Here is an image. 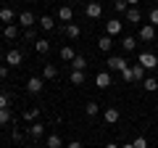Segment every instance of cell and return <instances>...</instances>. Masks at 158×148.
<instances>
[{
	"instance_id": "obj_1",
	"label": "cell",
	"mask_w": 158,
	"mask_h": 148,
	"mask_svg": "<svg viewBox=\"0 0 158 148\" xmlns=\"http://www.w3.org/2000/svg\"><path fill=\"white\" fill-rule=\"evenodd\" d=\"M121 29H124V21H121V19H111V21H106V34H108V37L121 34Z\"/></svg>"
},
{
	"instance_id": "obj_2",
	"label": "cell",
	"mask_w": 158,
	"mask_h": 148,
	"mask_svg": "<svg viewBox=\"0 0 158 148\" xmlns=\"http://www.w3.org/2000/svg\"><path fill=\"white\" fill-rule=\"evenodd\" d=\"M137 63H140L142 69H156L158 66V56L156 53H140V61Z\"/></svg>"
},
{
	"instance_id": "obj_3",
	"label": "cell",
	"mask_w": 158,
	"mask_h": 148,
	"mask_svg": "<svg viewBox=\"0 0 158 148\" xmlns=\"http://www.w3.org/2000/svg\"><path fill=\"white\" fill-rule=\"evenodd\" d=\"M42 87H45V80H42V77H29V80H27V90L34 93V95L42 93Z\"/></svg>"
},
{
	"instance_id": "obj_4",
	"label": "cell",
	"mask_w": 158,
	"mask_h": 148,
	"mask_svg": "<svg viewBox=\"0 0 158 148\" xmlns=\"http://www.w3.org/2000/svg\"><path fill=\"white\" fill-rule=\"evenodd\" d=\"M127 66H129V63H127L121 56H111L108 58V69H111V72H124Z\"/></svg>"
},
{
	"instance_id": "obj_5",
	"label": "cell",
	"mask_w": 158,
	"mask_h": 148,
	"mask_svg": "<svg viewBox=\"0 0 158 148\" xmlns=\"http://www.w3.org/2000/svg\"><path fill=\"white\" fill-rule=\"evenodd\" d=\"M19 24H21L24 29H29V27H34V24H37V16H34L32 11H24V13H19Z\"/></svg>"
},
{
	"instance_id": "obj_6",
	"label": "cell",
	"mask_w": 158,
	"mask_h": 148,
	"mask_svg": "<svg viewBox=\"0 0 158 148\" xmlns=\"http://www.w3.org/2000/svg\"><path fill=\"white\" fill-rule=\"evenodd\" d=\"M24 61V53L21 50H8L6 53V66H19Z\"/></svg>"
},
{
	"instance_id": "obj_7",
	"label": "cell",
	"mask_w": 158,
	"mask_h": 148,
	"mask_svg": "<svg viewBox=\"0 0 158 148\" xmlns=\"http://www.w3.org/2000/svg\"><path fill=\"white\" fill-rule=\"evenodd\" d=\"M140 40H145V42L156 40V27H153V24H145V27L140 29Z\"/></svg>"
},
{
	"instance_id": "obj_8",
	"label": "cell",
	"mask_w": 158,
	"mask_h": 148,
	"mask_svg": "<svg viewBox=\"0 0 158 148\" xmlns=\"http://www.w3.org/2000/svg\"><path fill=\"white\" fill-rule=\"evenodd\" d=\"M95 85L100 87V90H106V87H111V72H100L95 77Z\"/></svg>"
},
{
	"instance_id": "obj_9",
	"label": "cell",
	"mask_w": 158,
	"mask_h": 148,
	"mask_svg": "<svg viewBox=\"0 0 158 148\" xmlns=\"http://www.w3.org/2000/svg\"><path fill=\"white\" fill-rule=\"evenodd\" d=\"M118 116H121V114H118V108H113V106H108L106 111H103V119H106L108 124H116V122H118Z\"/></svg>"
},
{
	"instance_id": "obj_10",
	"label": "cell",
	"mask_w": 158,
	"mask_h": 148,
	"mask_svg": "<svg viewBox=\"0 0 158 148\" xmlns=\"http://www.w3.org/2000/svg\"><path fill=\"white\" fill-rule=\"evenodd\" d=\"M85 13H87V19H100V13H103V8H100V3H87V8H85Z\"/></svg>"
},
{
	"instance_id": "obj_11",
	"label": "cell",
	"mask_w": 158,
	"mask_h": 148,
	"mask_svg": "<svg viewBox=\"0 0 158 148\" xmlns=\"http://www.w3.org/2000/svg\"><path fill=\"white\" fill-rule=\"evenodd\" d=\"M29 137H34V140H37V137H42L45 135V124H40V122H34V124H29Z\"/></svg>"
},
{
	"instance_id": "obj_12",
	"label": "cell",
	"mask_w": 158,
	"mask_h": 148,
	"mask_svg": "<svg viewBox=\"0 0 158 148\" xmlns=\"http://www.w3.org/2000/svg\"><path fill=\"white\" fill-rule=\"evenodd\" d=\"M58 19L66 21V24H71V21H74V11H71L69 6H61V8H58Z\"/></svg>"
},
{
	"instance_id": "obj_13",
	"label": "cell",
	"mask_w": 158,
	"mask_h": 148,
	"mask_svg": "<svg viewBox=\"0 0 158 148\" xmlns=\"http://www.w3.org/2000/svg\"><path fill=\"white\" fill-rule=\"evenodd\" d=\"M56 77H58V69L56 66H53V63H45V66H42V80H56Z\"/></svg>"
},
{
	"instance_id": "obj_14",
	"label": "cell",
	"mask_w": 158,
	"mask_h": 148,
	"mask_svg": "<svg viewBox=\"0 0 158 148\" xmlns=\"http://www.w3.org/2000/svg\"><path fill=\"white\" fill-rule=\"evenodd\" d=\"M63 32H66V37H71V40H77V37H79V34H82V29H79L77 27V24H66V27H63Z\"/></svg>"
},
{
	"instance_id": "obj_15",
	"label": "cell",
	"mask_w": 158,
	"mask_h": 148,
	"mask_svg": "<svg viewBox=\"0 0 158 148\" xmlns=\"http://www.w3.org/2000/svg\"><path fill=\"white\" fill-rule=\"evenodd\" d=\"M37 24H40L42 29H45V32H50V29L56 27V21H53V16H48V13H45V16H40V19H37Z\"/></svg>"
},
{
	"instance_id": "obj_16",
	"label": "cell",
	"mask_w": 158,
	"mask_h": 148,
	"mask_svg": "<svg viewBox=\"0 0 158 148\" xmlns=\"http://www.w3.org/2000/svg\"><path fill=\"white\" fill-rule=\"evenodd\" d=\"M71 69H74V72H85V69H87V58L85 56H77L71 61Z\"/></svg>"
},
{
	"instance_id": "obj_17",
	"label": "cell",
	"mask_w": 158,
	"mask_h": 148,
	"mask_svg": "<svg viewBox=\"0 0 158 148\" xmlns=\"http://www.w3.org/2000/svg\"><path fill=\"white\" fill-rule=\"evenodd\" d=\"M121 48H124L127 53H132V50H135V48H137V40H135V37H132V34H127L124 40H121Z\"/></svg>"
},
{
	"instance_id": "obj_18",
	"label": "cell",
	"mask_w": 158,
	"mask_h": 148,
	"mask_svg": "<svg viewBox=\"0 0 158 148\" xmlns=\"http://www.w3.org/2000/svg\"><path fill=\"white\" fill-rule=\"evenodd\" d=\"M61 58H63V61H69V63H71L74 58H77V53H74V48H71V45H63V48H61Z\"/></svg>"
},
{
	"instance_id": "obj_19",
	"label": "cell",
	"mask_w": 158,
	"mask_h": 148,
	"mask_svg": "<svg viewBox=\"0 0 158 148\" xmlns=\"http://www.w3.org/2000/svg\"><path fill=\"white\" fill-rule=\"evenodd\" d=\"M132 77H135V82H142L145 80V69L140 63H132Z\"/></svg>"
},
{
	"instance_id": "obj_20",
	"label": "cell",
	"mask_w": 158,
	"mask_h": 148,
	"mask_svg": "<svg viewBox=\"0 0 158 148\" xmlns=\"http://www.w3.org/2000/svg\"><path fill=\"white\" fill-rule=\"evenodd\" d=\"M13 19H19L16 13L11 11V8H0V21H6V24H11Z\"/></svg>"
},
{
	"instance_id": "obj_21",
	"label": "cell",
	"mask_w": 158,
	"mask_h": 148,
	"mask_svg": "<svg viewBox=\"0 0 158 148\" xmlns=\"http://www.w3.org/2000/svg\"><path fill=\"white\" fill-rule=\"evenodd\" d=\"M37 116H40V108H27V111H24V122H29V124H34Z\"/></svg>"
},
{
	"instance_id": "obj_22",
	"label": "cell",
	"mask_w": 158,
	"mask_h": 148,
	"mask_svg": "<svg viewBox=\"0 0 158 148\" xmlns=\"http://www.w3.org/2000/svg\"><path fill=\"white\" fill-rule=\"evenodd\" d=\"M3 34H6L8 40H16V37H19V27H16V24H6V29H3Z\"/></svg>"
},
{
	"instance_id": "obj_23",
	"label": "cell",
	"mask_w": 158,
	"mask_h": 148,
	"mask_svg": "<svg viewBox=\"0 0 158 148\" xmlns=\"http://www.w3.org/2000/svg\"><path fill=\"white\" fill-rule=\"evenodd\" d=\"M111 45H113V37H108V34H103L100 40H98V48H100V50H111Z\"/></svg>"
},
{
	"instance_id": "obj_24",
	"label": "cell",
	"mask_w": 158,
	"mask_h": 148,
	"mask_svg": "<svg viewBox=\"0 0 158 148\" xmlns=\"http://www.w3.org/2000/svg\"><path fill=\"white\" fill-rule=\"evenodd\" d=\"M142 87H145L148 93H156V90H158V82H156V77H145V80H142Z\"/></svg>"
},
{
	"instance_id": "obj_25",
	"label": "cell",
	"mask_w": 158,
	"mask_h": 148,
	"mask_svg": "<svg viewBox=\"0 0 158 148\" xmlns=\"http://www.w3.org/2000/svg\"><path fill=\"white\" fill-rule=\"evenodd\" d=\"M34 50H37V53H42V56H45V53L50 50V42H48V40H37V42H34Z\"/></svg>"
},
{
	"instance_id": "obj_26",
	"label": "cell",
	"mask_w": 158,
	"mask_h": 148,
	"mask_svg": "<svg viewBox=\"0 0 158 148\" xmlns=\"http://www.w3.org/2000/svg\"><path fill=\"white\" fill-rule=\"evenodd\" d=\"M142 19V13L137 11V8H129V11H127V21H132V24H137Z\"/></svg>"
},
{
	"instance_id": "obj_27",
	"label": "cell",
	"mask_w": 158,
	"mask_h": 148,
	"mask_svg": "<svg viewBox=\"0 0 158 148\" xmlns=\"http://www.w3.org/2000/svg\"><path fill=\"white\" fill-rule=\"evenodd\" d=\"M69 82H71V85H82V82H85V72H71Z\"/></svg>"
},
{
	"instance_id": "obj_28",
	"label": "cell",
	"mask_w": 158,
	"mask_h": 148,
	"mask_svg": "<svg viewBox=\"0 0 158 148\" xmlns=\"http://www.w3.org/2000/svg\"><path fill=\"white\" fill-rule=\"evenodd\" d=\"M98 111H100V106H98L95 101H90V103H87V106H85V114H87V116H95Z\"/></svg>"
},
{
	"instance_id": "obj_29",
	"label": "cell",
	"mask_w": 158,
	"mask_h": 148,
	"mask_svg": "<svg viewBox=\"0 0 158 148\" xmlns=\"http://www.w3.org/2000/svg\"><path fill=\"white\" fill-rule=\"evenodd\" d=\"M63 146V140L58 135H48V148H61Z\"/></svg>"
},
{
	"instance_id": "obj_30",
	"label": "cell",
	"mask_w": 158,
	"mask_h": 148,
	"mask_svg": "<svg viewBox=\"0 0 158 148\" xmlns=\"http://www.w3.org/2000/svg\"><path fill=\"white\" fill-rule=\"evenodd\" d=\"M113 8H116L118 13H127V11H129V3H127V0H116V3H113Z\"/></svg>"
},
{
	"instance_id": "obj_31",
	"label": "cell",
	"mask_w": 158,
	"mask_h": 148,
	"mask_svg": "<svg viewBox=\"0 0 158 148\" xmlns=\"http://www.w3.org/2000/svg\"><path fill=\"white\" fill-rule=\"evenodd\" d=\"M11 122V111L8 108H0V124H8Z\"/></svg>"
},
{
	"instance_id": "obj_32",
	"label": "cell",
	"mask_w": 158,
	"mask_h": 148,
	"mask_svg": "<svg viewBox=\"0 0 158 148\" xmlns=\"http://www.w3.org/2000/svg\"><path fill=\"white\" fill-rule=\"evenodd\" d=\"M24 37H27V40H34V42H37V32H34V27L24 29Z\"/></svg>"
},
{
	"instance_id": "obj_33",
	"label": "cell",
	"mask_w": 158,
	"mask_h": 148,
	"mask_svg": "<svg viewBox=\"0 0 158 148\" xmlns=\"http://www.w3.org/2000/svg\"><path fill=\"white\" fill-rule=\"evenodd\" d=\"M121 80H124V82H132V80H135V77H132V66H127L124 72H121Z\"/></svg>"
},
{
	"instance_id": "obj_34",
	"label": "cell",
	"mask_w": 158,
	"mask_h": 148,
	"mask_svg": "<svg viewBox=\"0 0 158 148\" xmlns=\"http://www.w3.org/2000/svg\"><path fill=\"white\" fill-rule=\"evenodd\" d=\"M132 146H135V148H148V140H145V137H135Z\"/></svg>"
},
{
	"instance_id": "obj_35",
	"label": "cell",
	"mask_w": 158,
	"mask_h": 148,
	"mask_svg": "<svg viewBox=\"0 0 158 148\" xmlns=\"http://www.w3.org/2000/svg\"><path fill=\"white\" fill-rule=\"evenodd\" d=\"M150 24L158 27V8H150Z\"/></svg>"
},
{
	"instance_id": "obj_36",
	"label": "cell",
	"mask_w": 158,
	"mask_h": 148,
	"mask_svg": "<svg viewBox=\"0 0 158 148\" xmlns=\"http://www.w3.org/2000/svg\"><path fill=\"white\" fill-rule=\"evenodd\" d=\"M0 108H8V95L6 93H0Z\"/></svg>"
},
{
	"instance_id": "obj_37",
	"label": "cell",
	"mask_w": 158,
	"mask_h": 148,
	"mask_svg": "<svg viewBox=\"0 0 158 148\" xmlns=\"http://www.w3.org/2000/svg\"><path fill=\"white\" fill-rule=\"evenodd\" d=\"M66 148H85V146H82V143H79V140H71V143H69Z\"/></svg>"
},
{
	"instance_id": "obj_38",
	"label": "cell",
	"mask_w": 158,
	"mask_h": 148,
	"mask_svg": "<svg viewBox=\"0 0 158 148\" xmlns=\"http://www.w3.org/2000/svg\"><path fill=\"white\" fill-rule=\"evenodd\" d=\"M8 77V66H0V80H6Z\"/></svg>"
},
{
	"instance_id": "obj_39",
	"label": "cell",
	"mask_w": 158,
	"mask_h": 148,
	"mask_svg": "<svg viewBox=\"0 0 158 148\" xmlns=\"http://www.w3.org/2000/svg\"><path fill=\"white\" fill-rule=\"evenodd\" d=\"M127 3H129V8H135L137 3H140V0H127Z\"/></svg>"
},
{
	"instance_id": "obj_40",
	"label": "cell",
	"mask_w": 158,
	"mask_h": 148,
	"mask_svg": "<svg viewBox=\"0 0 158 148\" xmlns=\"http://www.w3.org/2000/svg\"><path fill=\"white\" fill-rule=\"evenodd\" d=\"M106 148H121V146H116V143H108V146Z\"/></svg>"
},
{
	"instance_id": "obj_41",
	"label": "cell",
	"mask_w": 158,
	"mask_h": 148,
	"mask_svg": "<svg viewBox=\"0 0 158 148\" xmlns=\"http://www.w3.org/2000/svg\"><path fill=\"white\" fill-rule=\"evenodd\" d=\"M121 148H135V146H132V143H127V146H121Z\"/></svg>"
},
{
	"instance_id": "obj_42",
	"label": "cell",
	"mask_w": 158,
	"mask_h": 148,
	"mask_svg": "<svg viewBox=\"0 0 158 148\" xmlns=\"http://www.w3.org/2000/svg\"><path fill=\"white\" fill-rule=\"evenodd\" d=\"M0 61H3V50H0Z\"/></svg>"
}]
</instances>
